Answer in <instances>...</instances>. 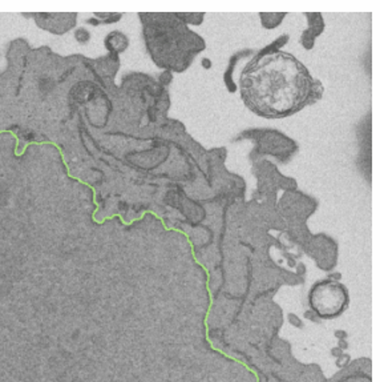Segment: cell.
I'll return each instance as SVG.
<instances>
[{"label":"cell","instance_id":"6da1fadb","mask_svg":"<svg viewBox=\"0 0 380 382\" xmlns=\"http://www.w3.org/2000/svg\"><path fill=\"white\" fill-rule=\"evenodd\" d=\"M313 87L302 63L286 52L258 57L242 71L243 101L263 117H285L306 103Z\"/></svg>","mask_w":380,"mask_h":382},{"label":"cell","instance_id":"7a4b0ae2","mask_svg":"<svg viewBox=\"0 0 380 382\" xmlns=\"http://www.w3.org/2000/svg\"><path fill=\"white\" fill-rule=\"evenodd\" d=\"M347 301V293L342 285L334 282H322L314 288L311 304L319 315L332 316L343 309Z\"/></svg>","mask_w":380,"mask_h":382}]
</instances>
